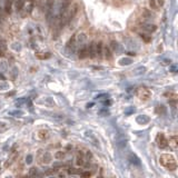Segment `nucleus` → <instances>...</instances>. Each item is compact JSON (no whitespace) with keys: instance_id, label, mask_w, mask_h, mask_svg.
Segmentation results:
<instances>
[{"instance_id":"1","label":"nucleus","mask_w":178,"mask_h":178,"mask_svg":"<svg viewBox=\"0 0 178 178\" xmlns=\"http://www.w3.org/2000/svg\"><path fill=\"white\" fill-rule=\"evenodd\" d=\"M86 40H87V36H86V34H83V32H78V34H76V35H74L72 37H71L70 40H69V42L67 44V47L76 50L77 47H80V46L85 45Z\"/></svg>"},{"instance_id":"2","label":"nucleus","mask_w":178,"mask_h":178,"mask_svg":"<svg viewBox=\"0 0 178 178\" xmlns=\"http://www.w3.org/2000/svg\"><path fill=\"white\" fill-rule=\"evenodd\" d=\"M159 162L162 164L164 167H166L168 170H175L177 168V164L175 158L169 154H162L159 157Z\"/></svg>"},{"instance_id":"3","label":"nucleus","mask_w":178,"mask_h":178,"mask_svg":"<svg viewBox=\"0 0 178 178\" xmlns=\"http://www.w3.org/2000/svg\"><path fill=\"white\" fill-rule=\"evenodd\" d=\"M156 142H157V146H158L159 148H162V149H164V148H166V147L168 146V140L165 138V135L162 134V133L157 135Z\"/></svg>"},{"instance_id":"4","label":"nucleus","mask_w":178,"mask_h":178,"mask_svg":"<svg viewBox=\"0 0 178 178\" xmlns=\"http://www.w3.org/2000/svg\"><path fill=\"white\" fill-rule=\"evenodd\" d=\"M137 95H138V97L142 100H144V101H147V100H149V98H150V91L148 90V89H146V88H140L138 91H137Z\"/></svg>"},{"instance_id":"5","label":"nucleus","mask_w":178,"mask_h":178,"mask_svg":"<svg viewBox=\"0 0 178 178\" xmlns=\"http://www.w3.org/2000/svg\"><path fill=\"white\" fill-rule=\"evenodd\" d=\"M140 28H142V30L145 32H148V34H151V32L156 31V29L157 27L153 24H148V22H144V24L140 25Z\"/></svg>"},{"instance_id":"6","label":"nucleus","mask_w":178,"mask_h":178,"mask_svg":"<svg viewBox=\"0 0 178 178\" xmlns=\"http://www.w3.org/2000/svg\"><path fill=\"white\" fill-rule=\"evenodd\" d=\"M125 45H126V48L130 49V50H136V49L139 48L138 42L134 39H129V38H127V39L125 40Z\"/></svg>"},{"instance_id":"7","label":"nucleus","mask_w":178,"mask_h":178,"mask_svg":"<svg viewBox=\"0 0 178 178\" xmlns=\"http://www.w3.org/2000/svg\"><path fill=\"white\" fill-rule=\"evenodd\" d=\"M162 6H164V0H150L149 1V7L153 10H159Z\"/></svg>"},{"instance_id":"8","label":"nucleus","mask_w":178,"mask_h":178,"mask_svg":"<svg viewBox=\"0 0 178 178\" xmlns=\"http://www.w3.org/2000/svg\"><path fill=\"white\" fill-rule=\"evenodd\" d=\"M78 57H79L80 59H85V58H87L88 57V48L87 46H80L79 50H78Z\"/></svg>"},{"instance_id":"9","label":"nucleus","mask_w":178,"mask_h":178,"mask_svg":"<svg viewBox=\"0 0 178 178\" xmlns=\"http://www.w3.org/2000/svg\"><path fill=\"white\" fill-rule=\"evenodd\" d=\"M50 162H51V155H50V153H48V151L45 153L44 151L40 164H41V165H48V164H50Z\"/></svg>"},{"instance_id":"10","label":"nucleus","mask_w":178,"mask_h":178,"mask_svg":"<svg viewBox=\"0 0 178 178\" xmlns=\"http://www.w3.org/2000/svg\"><path fill=\"white\" fill-rule=\"evenodd\" d=\"M88 48V56L90 57V58H96V42H91L89 45V47Z\"/></svg>"},{"instance_id":"11","label":"nucleus","mask_w":178,"mask_h":178,"mask_svg":"<svg viewBox=\"0 0 178 178\" xmlns=\"http://www.w3.org/2000/svg\"><path fill=\"white\" fill-rule=\"evenodd\" d=\"M149 117L148 116H146V115H140V116H138L137 118H136V121L139 124V125H146V124H148L149 123Z\"/></svg>"},{"instance_id":"12","label":"nucleus","mask_w":178,"mask_h":178,"mask_svg":"<svg viewBox=\"0 0 178 178\" xmlns=\"http://www.w3.org/2000/svg\"><path fill=\"white\" fill-rule=\"evenodd\" d=\"M76 164H77V166H83V165H85V156H83V154L81 151H79V153L77 154Z\"/></svg>"},{"instance_id":"13","label":"nucleus","mask_w":178,"mask_h":178,"mask_svg":"<svg viewBox=\"0 0 178 178\" xmlns=\"http://www.w3.org/2000/svg\"><path fill=\"white\" fill-rule=\"evenodd\" d=\"M103 50H104L103 42L99 41L98 44H96V57L101 58V57H103Z\"/></svg>"},{"instance_id":"14","label":"nucleus","mask_w":178,"mask_h":178,"mask_svg":"<svg viewBox=\"0 0 178 178\" xmlns=\"http://www.w3.org/2000/svg\"><path fill=\"white\" fill-rule=\"evenodd\" d=\"M145 72H146V67L140 66V67H137L136 69H134L133 72H131V75L133 76H142V75H144Z\"/></svg>"},{"instance_id":"15","label":"nucleus","mask_w":178,"mask_h":178,"mask_svg":"<svg viewBox=\"0 0 178 178\" xmlns=\"http://www.w3.org/2000/svg\"><path fill=\"white\" fill-rule=\"evenodd\" d=\"M15 0H4V11L7 13H11V6Z\"/></svg>"},{"instance_id":"16","label":"nucleus","mask_w":178,"mask_h":178,"mask_svg":"<svg viewBox=\"0 0 178 178\" xmlns=\"http://www.w3.org/2000/svg\"><path fill=\"white\" fill-rule=\"evenodd\" d=\"M128 159H129V162H130L133 165H137V166H139V165H140V159H139L138 157L136 156V155H134V154L129 155Z\"/></svg>"},{"instance_id":"17","label":"nucleus","mask_w":178,"mask_h":178,"mask_svg":"<svg viewBox=\"0 0 178 178\" xmlns=\"http://www.w3.org/2000/svg\"><path fill=\"white\" fill-rule=\"evenodd\" d=\"M168 145H169V147H171V149L175 150L177 148V136L170 137V139L168 140Z\"/></svg>"},{"instance_id":"18","label":"nucleus","mask_w":178,"mask_h":178,"mask_svg":"<svg viewBox=\"0 0 178 178\" xmlns=\"http://www.w3.org/2000/svg\"><path fill=\"white\" fill-rule=\"evenodd\" d=\"M13 4H15V7H16L17 11H21L25 6V0H15Z\"/></svg>"},{"instance_id":"19","label":"nucleus","mask_w":178,"mask_h":178,"mask_svg":"<svg viewBox=\"0 0 178 178\" xmlns=\"http://www.w3.org/2000/svg\"><path fill=\"white\" fill-rule=\"evenodd\" d=\"M112 50V51H115V52H117V51H119L120 50V45L116 41V40H112L110 42V47H109Z\"/></svg>"},{"instance_id":"20","label":"nucleus","mask_w":178,"mask_h":178,"mask_svg":"<svg viewBox=\"0 0 178 178\" xmlns=\"http://www.w3.org/2000/svg\"><path fill=\"white\" fill-rule=\"evenodd\" d=\"M38 137H39L40 139L45 140V139H47L48 137H49V133H48L47 130H45V129H41V130H39V133H38Z\"/></svg>"},{"instance_id":"21","label":"nucleus","mask_w":178,"mask_h":178,"mask_svg":"<svg viewBox=\"0 0 178 178\" xmlns=\"http://www.w3.org/2000/svg\"><path fill=\"white\" fill-rule=\"evenodd\" d=\"M142 18L145 20L153 19V18H154V15H153L150 11H148V10H144V12H142Z\"/></svg>"},{"instance_id":"22","label":"nucleus","mask_w":178,"mask_h":178,"mask_svg":"<svg viewBox=\"0 0 178 178\" xmlns=\"http://www.w3.org/2000/svg\"><path fill=\"white\" fill-rule=\"evenodd\" d=\"M103 55L105 56V58H107V59H111L112 55H111V52H110V48L105 47V50H103Z\"/></svg>"},{"instance_id":"23","label":"nucleus","mask_w":178,"mask_h":178,"mask_svg":"<svg viewBox=\"0 0 178 178\" xmlns=\"http://www.w3.org/2000/svg\"><path fill=\"white\" fill-rule=\"evenodd\" d=\"M7 70H8V63L4 61V60L0 61V71L1 72H6Z\"/></svg>"},{"instance_id":"24","label":"nucleus","mask_w":178,"mask_h":178,"mask_svg":"<svg viewBox=\"0 0 178 178\" xmlns=\"http://www.w3.org/2000/svg\"><path fill=\"white\" fill-rule=\"evenodd\" d=\"M131 63H133V59H130V58H123L119 61L121 66H128V65H131Z\"/></svg>"},{"instance_id":"25","label":"nucleus","mask_w":178,"mask_h":178,"mask_svg":"<svg viewBox=\"0 0 178 178\" xmlns=\"http://www.w3.org/2000/svg\"><path fill=\"white\" fill-rule=\"evenodd\" d=\"M135 111H136V108L130 106V107H128V108H126V109H125V115H127V116L133 115Z\"/></svg>"},{"instance_id":"26","label":"nucleus","mask_w":178,"mask_h":178,"mask_svg":"<svg viewBox=\"0 0 178 178\" xmlns=\"http://www.w3.org/2000/svg\"><path fill=\"white\" fill-rule=\"evenodd\" d=\"M8 114L10 116H16V117H20V116L24 115V111H21V110H13V111H9Z\"/></svg>"},{"instance_id":"27","label":"nucleus","mask_w":178,"mask_h":178,"mask_svg":"<svg viewBox=\"0 0 178 178\" xmlns=\"http://www.w3.org/2000/svg\"><path fill=\"white\" fill-rule=\"evenodd\" d=\"M9 88H10V86H9V83L7 81H1L0 83V90H7Z\"/></svg>"},{"instance_id":"28","label":"nucleus","mask_w":178,"mask_h":178,"mask_svg":"<svg viewBox=\"0 0 178 178\" xmlns=\"http://www.w3.org/2000/svg\"><path fill=\"white\" fill-rule=\"evenodd\" d=\"M28 175H29V176H37V175H38V169H37L36 167H31V168L29 169Z\"/></svg>"},{"instance_id":"29","label":"nucleus","mask_w":178,"mask_h":178,"mask_svg":"<svg viewBox=\"0 0 178 178\" xmlns=\"http://www.w3.org/2000/svg\"><path fill=\"white\" fill-rule=\"evenodd\" d=\"M68 173H69L70 175H76V174H80V173H81V170L77 169V168H72V167H71V168L68 169Z\"/></svg>"},{"instance_id":"30","label":"nucleus","mask_w":178,"mask_h":178,"mask_svg":"<svg viewBox=\"0 0 178 178\" xmlns=\"http://www.w3.org/2000/svg\"><path fill=\"white\" fill-rule=\"evenodd\" d=\"M65 156H66V153H65V151H57V153H56L55 154V157L57 159H63V157H65Z\"/></svg>"},{"instance_id":"31","label":"nucleus","mask_w":178,"mask_h":178,"mask_svg":"<svg viewBox=\"0 0 178 178\" xmlns=\"http://www.w3.org/2000/svg\"><path fill=\"white\" fill-rule=\"evenodd\" d=\"M165 111H166V108L162 106V105L157 106V108H156V112L157 114H165Z\"/></svg>"},{"instance_id":"32","label":"nucleus","mask_w":178,"mask_h":178,"mask_svg":"<svg viewBox=\"0 0 178 178\" xmlns=\"http://www.w3.org/2000/svg\"><path fill=\"white\" fill-rule=\"evenodd\" d=\"M12 49L13 50H16V51H20L21 50V45L19 44V42H15V44H12Z\"/></svg>"},{"instance_id":"33","label":"nucleus","mask_w":178,"mask_h":178,"mask_svg":"<svg viewBox=\"0 0 178 178\" xmlns=\"http://www.w3.org/2000/svg\"><path fill=\"white\" fill-rule=\"evenodd\" d=\"M140 37H142V39L145 40L146 42H149V41H150V40H151L150 37H149V36H147V35H145V34H140Z\"/></svg>"},{"instance_id":"34","label":"nucleus","mask_w":178,"mask_h":178,"mask_svg":"<svg viewBox=\"0 0 178 178\" xmlns=\"http://www.w3.org/2000/svg\"><path fill=\"white\" fill-rule=\"evenodd\" d=\"M24 103H26V99H25V98H19L18 100H16V105L18 107L21 106V105H22Z\"/></svg>"},{"instance_id":"35","label":"nucleus","mask_w":178,"mask_h":178,"mask_svg":"<svg viewBox=\"0 0 178 178\" xmlns=\"http://www.w3.org/2000/svg\"><path fill=\"white\" fill-rule=\"evenodd\" d=\"M79 175L81 176V177H90L91 173H90V171H81Z\"/></svg>"},{"instance_id":"36","label":"nucleus","mask_w":178,"mask_h":178,"mask_svg":"<svg viewBox=\"0 0 178 178\" xmlns=\"http://www.w3.org/2000/svg\"><path fill=\"white\" fill-rule=\"evenodd\" d=\"M108 97H109V96L107 95V94H100V95L96 96V99H107Z\"/></svg>"},{"instance_id":"37","label":"nucleus","mask_w":178,"mask_h":178,"mask_svg":"<svg viewBox=\"0 0 178 178\" xmlns=\"http://www.w3.org/2000/svg\"><path fill=\"white\" fill-rule=\"evenodd\" d=\"M32 158H34V157H32V155H28L27 157H26V162H27V164H31Z\"/></svg>"},{"instance_id":"38","label":"nucleus","mask_w":178,"mask_h":178,"mask_svg":"<svg viewBox=\"0 0 178 178\" xmlns=\"http://www.w3.org/2000/svg\"><path fill=\"white\" fill-rule=\"evenodd\" d=\"M49 57H50L49 52H47V55H38V58H40V59H46V58H49Z\"/></svg>"},{"instance_id":"39","label":"nucleus","mask_w":178,"mask_h":178,"mask_svg":"<svg viewBox=\"0 0 178 178\" xmlns=\"http://www.w3.org/2000/svg\"><path fill=\"white\" fill-rule=\"evenodd\" d=\"M17 74H18V70H17V68H13V69H12V77H13V78H16Z\"/></svg>"},{"instance_id":"40","label":"nucleus","mask_w":178,"mask_h":178,"mask_svg":"<svg viewBox=\"0 0 178 178\" xmlns=\"http://www.w3.org/2000/svg\"><path fill=\"white\" fill-rule=\"evenodd\" d=\"M176 70H177V67H176V66H171V67H170V71L176 72Z\"/></svg>"},{"instance_id":"41","label":"nucleus","mask_w":178,"mask_h":178,"mask_svg":"<svg viewBox=\"0 0 178 178\" xmlns=\"http://www.w3.org/2000/svg\"><path fill=\"white\" fill-rule=\"evenodd\" d=\"M104 105H106V106H109V105H110V101H109V100H105V101H104Z\"/></svg>"},{"instance_id":"42","label":"nucleus","mask_w":178,"mask_h":178,"mask_svg":"<svg viewBox=\"0 0 178 178\" xmlns=\"http://www.w3.org/2000/svg\"><path fill=\"white\" fill-rule=\"evenodd\" d=\"M91 106H94V104H92V103H90V104H88V105H87V107H88V108H90V107Z\"/></svg>"},{"instance_id":"43","label":"nucleus","mask_w":178,"mask_h":178,"mask_svg":"<svg viewBox=\"0 0 178 178\" xmlns=\"http://www.w3.org/2000/svg\"><path fill=\"white\" fill-rule=\"evenodd\" d=\"M128 55H129V56H135L136 54H135V52H128Z\"/></svg>"},{"instance_id":"44","label":"nucleus","mask_w":178,"mask_h":178,"mask_svg":"<svg viewBox=\"0 0 178 178\" xmlns=\"http://www.w3.org/2000/svg\"><path fill=\"white\" fill-rule=\"evenodd\" d=\"M0 56H1V57L4 56V51H2V50H0Z\"/></svg>"},{"instance_id":"45","label":"nucleus","mask_w":178,"mask_h":178,"mask_svg":"<svg viewBox=\"0 0 178 178\" xmlns=\"http://www.w3.org/2000/svg\"><path fill=\"white\" fill-rule=\"evenodd\" d=\"M38 1H39V2H40V1H42V0H38Z\"/></svg>"},{"instance_id":"46","label":"nucleus","mask_w":178,"mask_h":178,"mask_svg":"<svg viewBox=\"0 0 178 178\" xmlns=\"http://www.w3.org/2000/svg\"><path fill=\"white\" fill-rule=\"evenodd\" d=\"M0 169H1V167H0Z\"/></svg>"}]
</instances>
